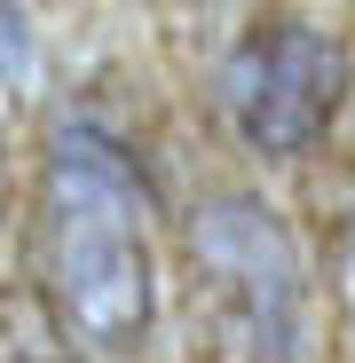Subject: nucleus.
Masks as SVG:
<instances>
[{"label": "nucleus", "mask_w": 355, "mask_h": 363, "mask_svg": "<svg viewBox=\"0 0 355 363\" xmlns=\"http://www.w3.org/2000/svg\"><path fill=\"white\" fill-rule=\"evenodd\" d=\"M32 16L24 9H0V111H16L24 87H32Z\"/></svg>", "instance_id": "5"}, {"label": "nucleus", "mask_w": 355, "mask_h": 363, "mask_svg": "<svg viewBox=\"0 0 355 363\" xmlns=\"http://www.w3.org/2000/svg\"><path fill=\"white\" fill-rule=\"evenodd\" d=\"M339 308H347V324H355V213H347V229H339Z\"/></svg>", "instance_id": "6"}, {"label": "nucleus", "mask_w": 355, "mask_h": 363, "mask_svg": "<svg viewBox=\"0 0 355 363\" xmlns=\"http://www.w3.org/2000/svg\"><path fill=\"white\" fill-rule=\"evenodd\" d=\"M0 213H9V111H0Z\"/></svg>", "instance_id": "7"}, {"label": "nucleus", "mask_w": 355, "mask_h": 363, "mask_svg": "<svg viewBox=\"0 0 355 363\" xmlns=\"http://www.w3.org/2000/svg\"><path fill=\"white\" fill-rule=\"evenodd\" d=\"M355 55L316 16H261L221 55V118L253 158H308L347 111Z\"/></svg>", "instance_id": "3"}, {"label": "nucleus", "mask_w": 355, "mask_h": 363, "mask_svg": "<svg viewBox=\"0 0 355 363\" xmlns=\"http://www.w3.org/2000/svg\"><path fill=\"white\" fill-rule=\"evenodd\" d=\"M182 261H190V308L229 363H300L308 269L269 198H253V190L198 198V213L182 229Z\"/></svg>", "instance_id": "2"}, {"label": "nucleus", "mask_w": 355, "mask_h": 363, "mask_svg": "<svg viewBox=\"0 0 355 363\" xmlns=\"http://www.w3.org/2000/svg\"><path fill=\"white\" fill-rule=\"evenodd\" d=\"M0 363H87V347L47 316L32 284H0Z\"/></svg>", "instance_id": "4"}, {"label": "nucleus", "mask_w": 355, "mask_h": 363, "mask_svg": "<svg viewBox=\"0 0 355 363\" xmlns=\"http://www.w3.org/2000/svg\"><path fill=\"white\" fill-rule=\"evenodd\" d=\"M32 292L87 355H142V340L158 332L150 190L135 150L87 111L47 127L32 182Z\"/></svg>", "instance_id": "1"}]
</instances>
